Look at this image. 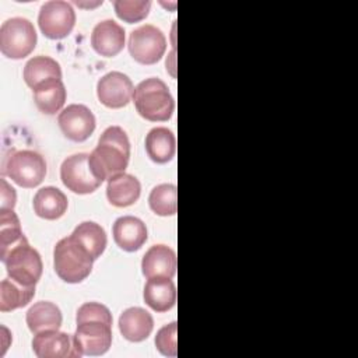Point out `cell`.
<instances>
[{"instance_id": "5bb4252c", "label": "cell", "mask_w": 358, "mask_h": 358, "mask_svg": "<svg viewBox=\"0 0 358 358\" xmlns=\"http://www.w3.org/2000/svg\"><path fill=\"white\" fill-rule=\"evenodd\" d=\"M124 28L113 20L99 21L91 34L94 50L105 57L116 56L124 46Z\"/></svg>"}, {"instance_id": "8fae6325", "label": "cell", "mask_w": 358, "mask_h": 358, "mask_svg": "<svg viewBox=\"0 0 358 358\" xmlns=\"http://www.w3.org/2000/svg\"><path fill=\"white\" fill-rule=\"evenodd\" d=\"M134 94V85L131 80L120 73L110 71L102 76L96 84V95L102 105L110 109H119L126 106Z\"/></svg>"}, {"instance_id": "f546056e", "label": "cell", "mask_w": 358, "mask_h": 358, "mask_svg": "<svg viewBox=\"0 0 358 358\" xmlns=\"http://www.w3.org/2000/svg\"><path fill=\"white\" fill-rule=\"evenodd\" d=\"M176 322L165 324L157 331L155 336V347L165 357H176Z\"/></svg>"}, {"instance_id": "e0dca14e", "label": "cell", "mask_w": 358, "mask_h": 358, "mask_svg": "<svg viewBox=\"0 0 358 358\" xmlns=\"http://www.w3.org/2000/svg\"><path fill=\"white\" fill-rule=\"evenodd\" d=\"M154 319L151 313L143 308H127L119 316V330L122 336L131 343H140L145 340L151 334Z\"/></svg>"}, {"instance_id": "ffe728a7", "label": "cell", "mask_w": 358, "mask_h": 358, "mask_svg": "<svg viewBox=\"0 0 358 358\" xmlns=\"http://www.w3.org/2000/svg\"><path fill=\"white\" fill-rule=\"evenodd\" d=\"M32 206L38 217L43 220H57L66 213L69 201L60 189L45 186L35 193Z\"/></svg>"}, {"instance_id": "1f68e13d", "label": "cell", "mask_w": 358, "mask_h": 358, "mask_svg": "<svg viewBox=\"0 0 358 358\" xmlns=\"http://www.w3.org/2000/svg\"><path fill=\"white\" fill-rule=\"evenodd\" d=\"M0 192H1V208H14L17 201V194L14 187L8 185L4 178L0 179Z\"/></svg>"}, {"instance_id": "277c9868", "label": "cell", "mask_w": 358, "mask_h": 358, "mask_svg": "<svg viewBox=\"0 0 358 358\" xmlns=\"http://www.w3.org/2000/svg\"><path fill=\"white\" fill-rule=\"evenodd\" d=\"M34 24L24 17H11L0 27V50L10 59H22L36 46Z\"/></svg>"}, {"instance_id": "9c48e42d", "label": "cell", "mask_w": 358, "mask_h": 358, "mask_svg": "<svg viewBox=\"0 0 358 358\" xmlns=\"http://www.w3.org/2000/svg\"><path fill=\"white\" fill-rule=\"evenodd\" d=\"M73 343L80 357L103 355L112 345V324L102 320L77 323Z\"/></svg>"}, {"instance_id": "d6986e66", "label": "cell", "mask_w": 358, "mask_h": 358, "mask_svg": "<svg viewBox=\"0 0 358 358\" xmlns=\"http://www.w3.org/2000/svg\"><path fill=\"white\" fill-rule=\"evenodd\" d=\"M144 302L155 312H166L176 302V287L172 278L152 277L144 285Z\"/></svg>"}, {"instance_id": "cb8c5ba5", "label": "cell", "mask_w": 358, "mask_h": 358, "mask_svg": "<svg viewBox=\"0 0 358 358\" xmlns=\"http://www.w3.org/2000/svg\"><path fill=\"white\" fill-rule=\"evenodd\" d=\"M28 242L21 229L18 215L13 208L0 210V260L4 262L7 255L15 246Z\"/></svg>"}, {"instance_id": "7402d4cb", "label": "cell", "mask_w": 358, "mask_h": 358, "mask_svg": "<svg viewBox=\"0 0 358 358\" xmlns=\"http://www.w3.org/2000/svg\"><path fill=\"white\" fill-rule=\"evenodd\" d=\"M34 99L38 109L46 115H55L66 102V87L62 78H49L34 90Z\"/></svg>"}, {"instance_id": "7c38bea8", "label": "cell", "mask_w": 358, "mask_h": 358, "mask_svg": "<svg viewBox=\"0 0 358 358\" xmlns=\"http://www.w3.org/2000/svg\"><path fill=\"white\" fill-rule=\"evenodd\" d=\"M62 133L71 141H85L95 130V116L83 103H71L64 108L57 117Z\"/></svg>"}, {"instance_id": "ac0fdd59", "label": "cell", "mask_w": 358, "mask_h": 358, "mask_svg": "<svg viewBox=\"0 0 358 358\" xmlns=\"http://www.w3.org/2000/svg\"><path fill=\"white\" fill-rule=\"evenodd\" d=\"M141 193V185L138 179L130 173L122 172L108 179L106 196L110 204L115 207H129L134 204Z\"/></svg>"}, {"instance_id": "3957f363", "label": "cell", "mask_w": 358, "mask_h": 358, "mask_svg": "<svg viewBox=\"0 0 358 358\" xmlns=\"http://www.w3.org/2000/svg\"><path fill=\"white\" fill-rule=\"evenodd\" d=\"M92 264V256L73 235L60 239L53 249L55 271L66 282L77 284L85 280Z\"/></svg>"}, {"instance_id": "30bf717a", "label": "cell", "mask_w": 358, "mask_h": 358, "mask_svg": "<svg viewBox=\"0 0 358 358\" xmlns=\"http://www.w3.org/2000/svg\"><path fill=\"white\" fill-rule=\"evenodd\" d=\"M38 24L46 38L62 39L74 28L76 11L67 1L50 0L42 4L38 15Z\"/></svg>"}, {"instance_id": "603a6c76", "label": "cell", "mask_w": 358, "mask_h": 358, "mask_svg": "<svg viewBox=\"0 0 358 358\" xmlns=\"http://www.w3.org/2000/svg\"><path fill=\"white\" fill-rule=\"evenodd\" d=\"M145 151L151 161L165 164L175 157L176 138L168 127H154L145 136Z\"/></svg>"}, {"instance_id": "d4e9b609", "label": "cell", "mask_w": 358, "mask_h": 358, "mask_svg": "<svg viewBox=\"0 0 358 358\" xmlns=\"http://www.w3.org/2000/svg\"><path fill=\"white\" fill-rule=\"evenodd\" d=\"M35 295V285H22L10 277L0 282V310L10 312L31 302Z\"/></svg>"}, {"instance_id": "4dcf8cb0", "label": "cell", "mask_w": 358, "mask_h": 358, "mask_svg": "<svg viewBox=\"0 0 358 358\" xmlns=\"http://www.w3.org/2000/svg\"><path fill=\"white\" fill-rule=\"evenodd\" d=\"M85 320H102L109 324H112L113 322L110 310L99 302H85L78 308L76 315V322L81 323Z\"/></svg>"}, {"instance_id": "2e32d148", "label": "cell", "mask_w": 358, "mask_h": 358, "mask_svg": "<svg viewBox=\"0 0 358 358\" xmlns=\"http://www.w3.org/2000/svg\"><path fill=\"white\" fill-rule=\"evenodd\" d=\"M141 271L144 277H168L176 274V253L166 245H154L143 256Z\"/></svg>"}, {"instance_id": "4fadbf2b", "label": "cell", "mask_w": 358, "mask_h": 358, "mask_svg": "<svg viewBox=\"0 0 358 358\" xmlns=\"http://www.w3.org/2000/svg\"><path fill=\"white\" fill-rule=\"evenodd\" d=\"M32 350L38 358H73L80 357L73 337L59 330H45L32 338Z\"/></svg>"}, {"instance_id": "7a4b0ae2", "label": "cell", "mask_w": 358, "mask_h": 358, "mask_svg": "<svg viewBox=\"0 0 358 358\" xmlns=\"http://www.w3.org/2000/svg\"><path fill=\"white\" fill-rule=\"evenodd\" d=\"M136 110L150 122H165L175 110V101L168 85L157 77H150L137 84L133 94Z\"/></svg>"}, {"instance_id": "83f0119b", "label": "cell", "mask_w": 358, "mask_h": 358, "mask_svg": "<svg viewBox=\"0 0 358 358\" xmlns=\"http://www.w3.org/2000/svg\"><path fill=\"white\" fill-rule=\"evenodd\" d=\"M178 190L176 186L172 183H161L155 186L148 196L150 208L157 215H173L178 210Z\"/></svg>"}, {"instance_id": "4316f807", "label": "cell", "mask_w": 358, "mask_h": 358, "mask_svg": "<svg viewBox=\"0 0 358 358\" xmlns=\"http://www.w3.org/2000/svg\"><path fill=\"white\" fill-rule=\"evenodd\" d=\"M71 235L90 252L94 260L103 253L108 243L105 229L94 221H84L78 224Z\"/></svg>"}, {"instance_id": "6da1fadb", "label": "cell", "mask_w": 358, "mask_h": 358, "mask_svg": "<svg viewBox=\"0 0 358 358\" xmlns=\"http://www.w3.org/2000/svg\"><path fill=\"white\" fill-rule=\"evenodd\" d=\"M130 159V141L120 126H109L101 134L96 147L90 154V164L95 175L103 182L124 172Z\"/></svg>"}, {"instance_id": "52a82bcc", "label": "cell", "mask_w": 358, "mask_h": 358, "mask_svg": "<svg viewBox=\"0 0 358 358\" xmlns=\"http://www.w3.org/2000/svg\"><path fill=\"white\" fill-rule=\"evenodd\" d=\"M60 179L69 190L78 194L92 193L102 183L91 168L90 154L87 152H78L67 157L60 166Z\"/></svg>"}, {"instance_id": "f1b7e54d", "label": "cell", "mask_w": 358, "mask_h": 358, "mask_svg": "<svg viewBox=\"0 0 358 358\" xmlns=\"http://www.w3.org/2000/svg\"><path fill=\"white\" fill-rule=\"evenodd\" d=\"M116 15L131 24L144 20L151 8L150 0H116L113 1Z\"/></svg>"}, {"instance_id": "ba28073f", "label": "cell", "mask_w": 358, "mask_h": 358, "mask_svg": "<svg viewBox=\"0 0 358 358\" xmlns=\"http://www.w3.org/2000/svg\"><path fill=\"white\" fill-rule=\"evenodd\" d=\"M127 46L136 62L154 64L164 56L166 39L159 28L152 24H144L130 32Z\"/></svg>"}, {"instance_id": "9a60e30c", "label": "cell", "mask_w": 358, "mask_h": 358, "mask_svg": "<svg viewBox=\"0 0 358 358\" xmlns=\"http://www.w3.org/2000/svg\"><path fill=\"white\" fill-rule=\"evenodd\" d=\"M112 234L115 243L126 252L138 250L148 236L145 224L133 215L119 217L113 224Z\"/></svg>"}, {"instance_id": "44dd1931", "label": "cell", "mask_w": 358, "mask_h": 358, "mask_svg": "<svg viewBox=\"0 0 358 358\" xmlns=\"http://www.w3.org/2000/svg\"><path fill=\"white\" fill-rule=\"evenodd\" d=\"M62 310L59 306L49 301L35 302L25 315L28 329L36 334L45 330H59L62 326Z\"/></svg>"}, {"instance_id": "484cf974", "label": "cell", "mask_w": 358, "mask_h": 358, "mask_svg": "<svg viewBox=\"0 0 358 358\" xmlns=\"http://www.w3.org/2000/svg\"><path fill=\"white\" fill-rule=\"evenodd\" d=\"M62 78L60 64L49 56H35L24 66V80L29 88H35L49 78Z\"/></svg>"}, {"instance_id": "5b68a950", "label": "cell", "mask_w": 358, "mask_h": 358, "mask_svg": "<svg viewBox=\"0 0 358 358\" xmlns=\"http://www.w3.org/2000/svg\"><path fill=\"white\" fill-rule=\"evenodd\" d=\"M4 173L21 187H35L46 176V161L32 150L14 151L6 159Z\"/></svg>"}, {"instance_id": "8992f818", "label": "cell", "mask_w": 358, "mask_h": 358, "mask_svg": "<svg viewBox=\"0 0 358 358\" xmlns=\"http://www.w3.org/2000/svg\"><path fill=\"white\" fill-rule=\"evenodd\" d=\"M10 278L22 284V285H35L43 270L41 255L36 249L29 246L28 242H24L7 255L3 262Z\"/></svg>"}]
</instances>
